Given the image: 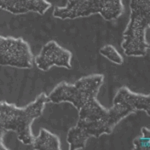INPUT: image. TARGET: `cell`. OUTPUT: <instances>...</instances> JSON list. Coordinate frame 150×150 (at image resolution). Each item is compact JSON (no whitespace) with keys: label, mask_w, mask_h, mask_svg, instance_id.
Segmentation results:
<instances>
[{"label":"cell","mask_w":150,"mask_h":150,"mask_svg":"<svg viewBox=\"0 0 150 150\" xmlns=\"http://www.w3.org/2000/svg\"><path fill=\"white\" fill-rule=\"evenodd\" d=\"M51 7V3L47 0H0V8L14 15L34 12L43 14Z\"/></svg>","instance_id":"cell-8"},{"label":"cell","mask_w":150,"mask_h":150,"mask_svg":"<svg viewBox=\"0 0 150 150\" xmlns=\"http://www.w3.org/2000/svg\"><path fill=\"white\" fill-rule=\"evenodd\" d=\"M104 82L102 74H91L81 77L73 84L60 82L47 95L49 102H69L76 109L92 96H97Z\"/></svg>","instance_id":"cell-5"},{"label":"cell","mask_w":150,"mask_h":150,"mask_svg":"<svg viewBox=\"0 0 150 150\" xmlns=\"http://www.w3.org/2000/svg\"><path fill=\"white\" fill-rule=\"evenodd\" d=\"M99 53H100L101 56L105 57L106 59H108L109 61L116 65H122L123 62H124L121 54L111 44H106L102 46L99 49Z\"/></svg>","instance_id":"cell-10"},{"label":"cell","mask_w":150,"mask_h":150,"mask_svg":"<svg viewBox=\"0 0 150 150\" xmlns=\"http://www.w3.org/2000/svg\"><path fill=\"white\" fill-rule=\"evenodd\" d=\"M134 150H149L150 149V130L148 127L141 128V134L133 140Z\"/></svg>","instance_id":"cell-11"},{"label":"cell","mask_w":150,"mask_h":150,"mask_svg":"<svg viewBox=\"0 0 150 150\" xmlns=\"http://www.w3.org/2000/svg\"><path fill=\"white\" fill-rule=\"evenodd\" d=\"M34 57L28 42L22 37L0 35V65L19 69H30Z\"/></svg>","instance_id":"cell-6"},{"label":"cell","mask_w":150,"mask_h":150,"mask_svg":"<svg viewBox=\"0 0 150 150\" xmlns=\"http://www.w3.org/2000/svg\"><path fill=\"white\" fill-rule=\"evenodd\" d=\"M49 102L45 93H40L34 101L25 107H18L13 103L0 101V150H8L3 142L6 131L16 133L21 143L31 145L34 139L32 124L43 113L45 105Z\"/></svg>","instance_id":"cell-2"},{"label":"cell","mask_w":150,"mask_h":150,"mask_svg":"<svg viewBox=\"0 0 150 150\" xmlns=\"http://www.w3.org/2000/svg\"><path fill=\"white\" fill-rule=\"evenodd\" d=\"M124 12L123 0H67L66 5L56 6L53 16L58 19H76L100 14L106 21H113Z\"/></svg>","instance_id":"cell-4"},{"label":"cell","mask_w":150,"mask_h":150,"mask_svg":"<svg viewBox=\"0 0 150 150\" xmlns=\"http://www.w3.org/2000/svg\"><path fill=\"white\" fill-rule=\"evenodd\" d=\"M35 150H60L61 142L57 135L48 131L45 128H41L39 134L34 136L31 144Z\"/></svg>","instance_id":"cell-9"},{"label":"cell","mask_w":150,"mask_h":150,"mask_svg":"<svg viewBox=\"0 0 150 150\" xmlns=\"http://www.w3.org/2000/svg\"><path fill=\"white\" fill-rule=\"evenodd\" d=\"M78 121L67 133L70 150L84 149L91 137L111 134L113 129L128 115L144 111L150 115V95L135 93L123 86L116 92L112 107L107 109L92 96L78 108Z\"/></svg>","instance_id":"cell-1"},{"label":"cell","mask_w":150,"mask_h":150,"mask_svg":"<svg viewBox=\"0 0 150 150\" xmlns=\"http://www.w3.org/2000/svg\"><path fill=\"white\" fill-rule=\"evenodd\" d=\"M150 26V0H130V19L122 36L121 48L126 56L143 57L149 43L146 31Z\"/></svg>","instance_id":"cell-3"},{"label":"cell","mask_w":150,"mask_h":150,"mask_svg":"<svg viewBox=\"0 0 150 150\" xmlns=\"http://www.w3.org/2000/svg\"><path fill=\"white\" fill-rule=\"evenodd\" d=\"M72 53L65 49L54 40L48 41L43 45L39 54L34 58V63L41 71H48L51 67H64L70 69Z\"/></svg>","instance_id":"cell-7"}]
</instances>
